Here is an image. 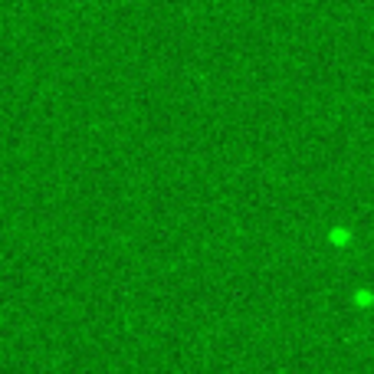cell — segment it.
Segmentation results:
<instances>
[{
  "mask_svg": "<svg viewBox=\"0 0 374 374\" xmlns=\"http://www.w3.org/2000/svg\"><path fill=\"white\" fill-rule=\"evenodd\" d=\"M328 240H332V243H351V230H345V226H335V230L328 233Z\"/></svg>",
  "mask_w": 374,
  "mask_h": 374,
  "instance_id": "cell-1",
  "label": "cell"
}]
</instances>
